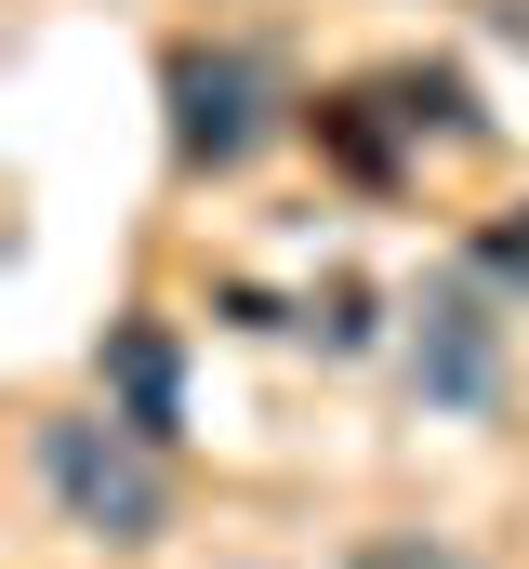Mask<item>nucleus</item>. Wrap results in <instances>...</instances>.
I'll return each mask as SVG.
<instances>
[{
    "instance_id": "obj_1",
    "label": "nucleus",
    "mask_w": 529,
    "mask_h": 569,
    "mask_svg": "<svg viewBox=\"0 0 529 569\" xmlns=\"http://www.w3.org/2000/svg\"><path fill=\"white\" fill-rule=\"evenodd\" d=\"M27 450H40V490H53V517H67L80 543L146 557V543L172 530V463H159L146 425H120V411H53Z\"/></svg>"
},
{
    "instance_id": "obj_2",
    "label": "nucleus",
    "mask_w": 529,
    "mask_h": 569,
    "mask_svg": "<svg viewBox=\"0 0 529 569\" xmlns=\"http://www.w3.org/2000/svg\"><path fill=\"white\" fill-rule=\"evenodd\" d=\"M159 107H172V159L186 172H239L278 133V67H264L252 40H172Z\"/></svg>"
},
{
    "instance_id": "obj_3",
    "label": "nucleus",
    "mask_w": 529,
    "mask_h": 569,
    "mask_svg": "<svg viewBox=\"0 0 529 569\" xmlns=\"http://www.w3.org/2000/svg\"><path fill=\"white\" fill-rule=\"evenodd\" d=\"M410 398L423 411H490L503 398V318L477 279H423L410 291Z\"/></svg>"
},
{
    "instance_id": "obj_4",
    "label": "nucleus",
    "mask_w": 529,
    "mask_h": 569,
    "mask_svg": "<svg viewBox=\"0 0 529 569\" xmlns=\"http://www.w3.org/2000/svg\"><path fill=\"white\" fill-rule=\"evenodd\" d=\"M107 371H120V425L172 437V331H159V318H132V331H120V358H107Z\"/></svg>"
},
{
    "instance_id": "obj_5",
    "label": "nucleus",
    "mask_w": 529,
    "mask_h": 569,
    "mask_svg": "<svg viewBox=\"0 0 529 569\" xmlns=\"http://www.w3.org/2000/svg\"><path fill=\"white\" fill-rule=\"evenodd\" d=\"M477 266H490V279H503V291H517V305H529V212H503V226L477 239Z\"/></svg>"
},
{
    "instance_id": "obj_6",
    "label": "nucleus",
    "mask_w": 529,
    "mask_h": 569,
    "mask_svg": "<svg viewBox=\"0 0 529 569\" xmlns=\"http://www.w3.org/2000/svg\"><path fill=\"white\" fill-rule=\"evenodd\" d=\"M358 569H463V557H450V543H371Z\"/></svg>"
}]
</instances>
